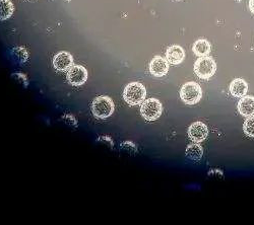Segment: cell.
<instances>
[{"mask_svg":"<svg viewBox=\"0 0 254 225\" xmlns=\"http://www.w3.org/2000/svg\"><path fill=\"white\" fill-rule=\"evenodd\" d=\"M146 96V90L140 83H130L124 88L123 98L125 103L129 106H137L143 103Z\"/></svg>","mask_w":254,"mask_h":225,"instance_id":"cell-1","label":"cell"},{"mask_svg":"<svg viewBox=\"0 0 254 225\" xmlns=\"http://www.w3.org/2000/svg\"><path fill=\"white\" fill-rule=\"evenodd\" d=\"M92 113L97 119H108L115 111L114 101L107 95L96 97L92 103Z\"/></svg>","mask_w":254,"mask_h":225,"instance_id":"cell-2","label":"cell"},{"mask_svg":"<svg viewBox=\"0 0 254 225\" xmlns=\"http://www.w3.org/2000/svg\"><path fill=\"white\" fill-rule=\"evenodd\" d=\"M217 71V63L213 57L203 56L194 63V73L200 79H209Z\"/></svg>","mask_w":254,"mask_h":225,"instance_id":"cell-3","label":"cell"},{"mask_svg":"<svg viewBox=\"0 0 254 225\" xmlns=\"http://www.w3.org/2000/svg\"><path fill=\"white\" fill-rule=\"evenodd\" d=\"M202 96V90L198 84L194 81H189L183 85L180 90V97L186 105H195L200 100Z\"/></svg>","mask_w":254,"mask_h":225,"instance_id":"cell-4","label":"cell"},{"mask_svg":"<svg viewBox=\"0 0 254 225\" xmlns=\"http://www.w3.org/2000/svg\"><path fill=\"white\" fill-rule=\"evenodd\" d=\"M163 113V106L161 101L157 98H149L143 100L140 107V114L142 118L146 121H156L158 120Z\"/></svg>","mask_w":254,"mask_h":225,"instance_id":"cell-5","label":"cell"},{"mask_svg":"<svg viewBox=\"0 0 254 225\" xmlns=\"http://www.w3.org/2000/svg\"><path fill=\"white\" fill-rule=\"evenodd\" d=\"M67 80L73 87L82 86L88 80V71L81 65H73L67 71Z\"/></svg>","mask_w":254,"mask_h":225,"instance_id":"cell-6","label":"cell"},{"mask_svg":"<svg viewBox=\"0 0 254 225\" xmlns=\"http://www.w3.org/2000/svg\"><path fill=\"white\" fill-rule=\"evenodd\" d=\"M53 66L57 71H68L73 66V57L70 53L61 51L53 58Z\"/></svg>","mask_w":254,"mask_h":225,"instance_id":"cell-7","label":"cell"},{"mask_svg":"<svg viewBox=\"0 0 254 225\" xmlns=\"http://www.w3.org/2000/svg\"><path fill=\"white\" fill-rule=\"evenodd\" d=\"M208 135L207 126L202 122H194L188 128V137L195 143H200Z\"/></svg>","mask_w":254,"mask_h":225,"instance_id":"cell-8","label":"cell"},{"mask_svg":"<svg viewBox=\"0 0 254 225\" xmlns=\"http://www.w3.org/2000/svg\"><path fill=\"white\" fill-rule=\"evenodd\" d=\"M169 63L167 58L162 56H155L150 63V72L156 77H162L167 74L169 70Z\"/></svg>","mask_w":254,"mask_h":225,"instance_id":"cell-9","label":"cell"},{"mask_svg":"<svg viewBox=\"0 0 254 225\" xmlns=\"http://www.w3.org/2000/svg\"><path fill=\"white\" fill-rule=\"evenodd\" d=\"M166 58L168 62L172 65H179L185 58V51L179 45L170 46L166 51Z\"/></svg>","mask_w":254,"mask_h":225,"instance_id":"cell-10","label":"cell"},{"mask_svg":"<svg viewBox=\"0 0 254 225\" xmlns=\"http://www.w3.org/2000/svg\"><path fill=\"white\" fill-rule=\"evenodd\" d=\"M238 112L243 117H251L254 116V96L252 95H244L240 98L238 103Z\"/></svg>","mask_w":254,"mask_h":225,"instance_id":"cell-11","label":"cell"},{"mask_svg":"<svg viewBox=\"0 0 254 225\" xmlns=\"http://www.w3.org/2000/svg\"><path fill=\"white\" fill-rule=\"evenodd\" d=\"M248 91V85L244 79L236 78L231 83L230 85V93L234 96L241 98L246 95Z\"/></svg>","mask_w":254,"mask_h":225,"instance_id":"cell-12","label":"cell"},{"mask_svg":"<svg viewBox=\"0 0 254 225\" xmlns=\"http://www.w3.org/2000/svg\"><path fill=\"white\" fill-rule=\"evenodd\" d=\"M193 53L198 57L208 56L211 51V45L205 39H199L192 46Z\"/></svg>","mask_w":254,"mask_h":225,"instance_id":"cell-13","label":"cell"},{"mask_svg":"<svg viewBox=\"0 0 254 225\" xmlns=\"http://www.w3.org/2000/svg\"><path fill=\"white\" fill-rule=\"evenodd\" d=\"M185 154H186V157L189 159L199 161L203 155V148L201 145L198 144V143L194 142L193 144H190L187 146Z\"/></svg>","mask_w":254,"mask_h":225,"instance_id":"cell-14","label":"cell"},{"mask_svg":"<svg viewBox=\"0 0 254 225\" xmlns=\"http://www.w3.org/2000/svg\"><path fill=\"white\" fill-rule=\"evenodd\" d=\"M14 5L11 0H0V20H6L12 16Z\"/></svg>","mask_w":254,"mask_h":225,"instance_id":"cell-15","label":"cell"},{"mask_svg":"<svg viewBox=\"0 0 254 225\" xmlns=\"http://www.w3.org/2000/svg\"><path fill=\"white\" fill-rule=\"evenodd\" d=\"M244 133L251 138H254V116L248 117L243 125Z\"/></svg>","mask_w":254,"mask_h":225,"instance_id":"cell-16","label":"cell"},{"mask_svg":"<svg viewBox=\"0 0 254 225\" xmlns=\"http://www.w3.org/2000/svg\"><path fill=\"white\" fill-rule=\"evenodd\" d=\"M12 54L15 58H18V61L20 63L23 62H26V61L28 60V57H29V54H28V51L25 47H16L13 49L12 51Z\"/></svg>","mask_w":254,"mask_h":225,"instance_id":"cell-17","label":"cell"},{"mask_svg":"<svg viewBox=\"0 0 254 225\" xmlns=\"http://www.w3.org/2000/svg\"><path fill=\"white\" fill-rule=\"evenodd\" d=\"M249 9L254 14V0H249Z\"/></svg>","mask_w":254,"mask_h":225,"instance_id":"cell-18","label":"cell"},{"mask_svg":"<svg viewBox=\"0 0 254 225\" xmlns=\"http://www.w3.org/2000/svg\"><path fill=\"white\" fill-rule=\"evenodd\" d=\"M29 1H31V0H29Z\"/></svg>","mask_w":254,"mask_h":225,"instance_id":"cell-19","label":"cell"}]
</instances>
